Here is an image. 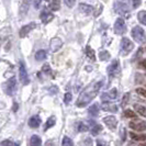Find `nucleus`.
<instances>
[{"mask_svg": "<svg viewBox=\"0 0 146 146\" xmlns=\"http://www.w3.org/2000/svg\"><path fill=\"white\" fill-rule=\"evenodd\" d=\"M102 84H103L102 81H98V82H95V84L90 85L87 89H85V90L81 92V95L79 96V98L77 99L76 106H77L78 108H84V107H86L89 102H91L96 98V96L98 95V92H99L100 88L102 86Z\"/></svg>", "mask_w": 146, "mask_h": 146, "instance_id": "1", "label": "nucleus"}, {"mask_svg": "<svg viewBox=\"0 0 146 146\" xmlns=\"http://www.w3.org/2000/svg\"><path fill=\"white\" fill-rule=\"evenodd\" d=\"M114 11L117 15H122L126 19L130 18V9L127 7V5L122 2V1H115L114 2Z\"/></svg>", "mask_w": 146, "mask_h": 146, "instance_id": "2", "label": "nucleus"}, {"mask_svg": "<svg viewBox=\"0 0 146 146\" xmlns=\"http://www.w3.org/2000/svg\"><path fill=\"white\" fill-rule=\"evenodd\" d=\"M132 37L139 44L145 43V31L141 27H134L132 29Z\"/></svg>", "mask_w": 146, "mask_h": 146, "instance_id": "3", "label": "nucleus"}, {"mask_svg": "<svg viewBox=\"0 0 146 146\" xmlns=\"http://www.w3.org/2000/svg\"><path fill=\"white\" fill-rule=\"evenodd\" d=\"M134 48V43L132 42L130 38L127 37H123L121 41V55L122 56H126L129 55Z\"/></svg>", "mask_w": 146, "mask_h": 146, "instance_id": "4", "label": "nucleus"}, {"mask_svg": "<svg viewBox=\"0 0 146 146\" xmlns=\"http://www.w3.org/2000/svg\"><path fill=\"white\" fill-rule=\"evenodd\" d=\"M107 72H108V75L110 76V78H115L117 77L120 73H121V66H120V63L117 59H114L107 68Z\"/></svg>", "mask_w": 146, "mask_h": 146, "instance_id": "5", "label": "nucleus"}, {"mask_svg": "<svg viewBox=\"0 0 146 146\" xmlns=\"http://www.w3.org/2000/svg\"><path fill=\"white\" fill-rule=\"evenodd\" d=\"M3 90L8 96H15L17 92V80L15 77H11L6 84H3Z\"/></svg>", "mask_w": 146, "mask_h": 146, "instance_id": "6", "label": "nucleus"}, {"mask_svg": "<svg viewBox=\"0 0 146 146\" xmlns=\"http://www.w3.org/2000/svg\"><path fill=\"white\" fill-rule=\"evenodd\" d=\"M114 33L115 34H123L126 31V24H125V21L123 18H117L115 23H114Z\"/></svg>", "mask_w": 146, "mask_h": 146, "instance_id": "7", "label": "nucleus"}, {"mask_svg": "<svg viewBox=\"0 0 146 146\" xmlns=\"http://www.w3.org/2000/svg\"><path fill=\"white\" fill-rule=\"evenodd\" d=\"M19 77H20V81L25 86V85H29L30 79H29V75L28 72L25 69V66L23 64V62H20V67H19Z\"/></svg>", "mask_w": 146, "mask_h": 146, "instance_id": "8", "label": "nucleus"}, {"mask_svg": "<svg viewBox=\"0 0 146 146\" xmlns=\"http://www.w3.org/2000/svg\"><path fill=\"white\" fill-rule=\"evenodd\" d=\"M36 28V23L35 22H30L29 24H25L24 27H22V29L20 30V32H19V35L20 37H25L28 34H29L30 32L32 31V30H34Z\"/></svg>", "mask_w": 146, "mask_h": 146, "instance_id": "9", "label": "nucleus"}, {"mask_svg": "<svg viewBox=\"0 0 146 146\" xmlns=\"http://www.w3.org/2000/svg\"><path fill=\"white\" fill-rule=\"evenodd\" d=\"M130 127L135 132H144L146 130V122L145 121H131Z\"/></svg>", "mask_w": 146, "mask_h": 146, "instance_id": "10", "label": "nucleus"}, {"mask_svg": "<svg viewBox=\"0 0 146 146\" xmlns=\"http://www.w3.org/2000/svg\"><path fill=\"white\" fill-rule=\"evenodd\" d=\"M117 88H112L108 92H103L102 95H101V100L102 101H112V100H114L117 98Z\"/></svg>", "mask_w": 146, "mask_h": 146, "instance_id": "11", "label": "nucleus"}, {"mask_svg": "<svg viewBox=\"0 0 146 146\" xmlns=\"http://www.w3.org/2000/svg\"><path fill=\"white\" fill-rule=\"evenodd\" d=\"M63 46V41L59 37H53L50 42V50L53 53H56L59 51V48Z\"/></svg>", "mask_w": 146, "mask_h": 146, "instance_id": "12", "label": "nucleus"}, {"mask_svg": "<svg viewBox=\"0 0 146 146\" xmlns=\"http://www.w3.org/2000/svg\"><path fill=\"white\" fill-rule=\"evenodd\" d=\"M40 18H41V21L43 22L44 24H47V23H50L54 19V15L48 11L47 8H44L43 10H42V12H41Z\"/></svg>", "mask_w": 146, "mask_h": 146, "instance_id": "13", "label": "nucleus"}, {"mask_svg": "<svg viewBox=\"0 0 146 146\" xmlns=\"http://www.w3.org/2000/svg\"><path fill=\"white\" fill-rule=\"evenodd\" d=\"M102 121L104 122V124L109 127L110 130H114V129L117 127V117H113V115H108V117H103Z\"/></svg>", "mask_w": 146, "mask_h": 146, "instance_id": "14", "label": "nucleus"}, {"mask_svg": "<svg viewBox=\"0 0 146 146\" xmlns=\"http://www.w3.org/2000/svg\"><path fill=\"white\" fill-rule=\"evenodd\" d=\"M31 2H32V0H22L21 5H20V10H19V15H20L21 18H23L28 13Z\"/></svg>", "mask_w": 146, "mask_h": 146, "instance_id": "15", "label": "nucleus"}, {"mask_svg": "<svg viewBox=\"0 0 146 146\" xmlns=\"http://www.w3.org/2000/svg\"><path fill=\"white\" fill-rule=\"evenodd\" d=\"M79 10H80L81 13H84L85 15H89L94 12V7L90 5H87V3H80Z\"/></svg>", "mask_w": 146, "mask_h": 146, "instance_id": "16", "label": "nucleus"}, {"mask_svg": "<svg viewBox=\"0 0 146 146\" xmlns=\"http://www.w3.org/2000/svg\"><path fill=\"white\" fill-rule=\"evenodd\" d=\"M41 117L38 115H33L32 117H30L29 120V126L32 129H37L41 125Z\"/></svg>", "mask_w": 146, "mask_h": 146, "instance_id": "17", "label": "nucleus"}, {"mask_svg": "<svg viewBox=\"0 0 146 146\" xmlns=\"http://www.w3.org/2000/svg\"><path fill=\"white\" fill-rule=\"evenodd\" d=\"M101 109L108 112H117V107L114 103H110V101H104V103L101 106Z\"/></svg>", "mask_w": 146, "mask_h": 146, "instance_id": "18", "label": "nucleus"}, {"mask_svg": "<svg viewBox=\"0 0 146 146\" xmlns=\"http://www.w3.org/2000/svg\"><path fill=\"white\" fill-rule=\"evenodd\" d=\"M88 112H89V115H91V117H97L98 113H99V106H98V103H94L91 107H89Z\"/></svg>", "mask_w": 146, "mask_h": 146, "instance_id": "19", "label": "nucleus"}, {"mask_svg": "<svg viewBox=\"0 0 146 146\" xmlns=\"http://www.w3.org/2000/svg\"><path fill=\"white\" fill-rule=\"evenodd\" d=\"M48 8L51 9L52 11H58L60 9V1L59 0H51Z\"/></svg>", "mask_w": 146, "mask_h": 146, "instance_id": "20", "label": "nucleus"}, {"mask_svg": "<svg viewBox=\"0 0 146 146\" xmlns=\"http://www.w3.org/2000/svg\"><path fill=\"white\" fill-rule=\"evenodd\" d=\"M42 144V139L38 135H32L30 139V145L32 146H40Z\"/></svg>", "mask_w": 146, "mask_h": 146, "instance_id": "21", "label": "nucleus"}, {"mask_svg": "<svg viewBox=\"0 0 146 146\" xmlns=\"http://www.w3.org/2000/svg\"><path fill=\"white\" fill-rule=\"evenodd\" d=\"M85 53H86V55H87L88 58L90 59V60H92V62H95L96 60V53H95V51L90 47V46H87V47H86Z\"/></svg>", "mask_w": 146, "mask_h": 146, "instance_id": "22", "label": "nucleus"}, {"mask_svg": "<svg viewBox=\"0 0 146 146\" xmlns=\"http://www.w3.org/2000/svg\"><path fill=\"white\" fill-rule=\"evenodd\" d=\"M134 110L137 112V113H139L142 117H146V109L144 106H141V104H134Z\"/></svg>", "mask_w": 146, "mask_h": 146, "instance_id": "23", "label": "nucleus"}, {"mask_svg": "<svg viewBox=\"0 0 146 146\" xmlns=\"http://www.w3.org/2000/svg\"><path fill=\"white\" fill-rule=\"evenodd\" d=\"M46 55H47V53L45 50H40L35 53V59L36 60H43V59L46 58Z\"/></svg>", "mask_w": 146, "mask_h": 146, "instance_id": "24", "label": "nucleus"}, {"mask_svg": "<svg viewBox=\"0 0 146 146\" xmlns=\"http://www.w3.org/2000/svg\"><path fill=\"white\" fill-rule=\"evenodd\" d=\"M90 130H91V134L96 136V135H98L100 132L102 131V126H101L100 124H95V123H94Z\"/></svg>", "mask_w": 146, "mask_h": 146, "instance_id": "25", "label": "nucleus"}, {"mask_svg": "<svg viewBox=\"0 0 146 146\" xmlns=\"http://www.w3.org/2000/svg\"><path fill=\"white\" fill-rule=\"evenodd\" d=\"M137 19H139V21L141 24L145 25L146 24V12H145V10H142V11H139V13H137Z\"/></svg>", "mask_w": 146, "mask_h": 146, "instance_id": "26", "label": "nucleus"}, {"mask_svg": "<svg viewBox=\"0 0 146 146\" xmlns=\"http://www.w3.org/2000/svg\"><path fill=\"white\" fill-rule=\"evenodd\" d=\"M110 57H111V55H110V53L108 51H106V50H103V51H100L99 53V58L101 59V60H109Z\"/></svg>", "mask_w": 146, "mask_h": 146, "instance_id": "27", "label": "nucleus"}, {"mask_svg": "<svg viewBox=\"0 0 146 146\" xmlns=\"http://www.w3.org/2000/svg\"><path fill=\"white\" fill-rule=\"evenodd\" d=\"M89 130V124L85 122H79L77 124V131L78 132H86Z\"/></svg>", "mask_w": 146, "mask_h": 146, "instance_id": "28", "label": "nucleus"}, {"mask_svg": "<svg viewBox=\"0 0 146 146\" xmlns=\"http://www.w3.org/2000/svg\"><path fill=\"white\" fill-rule=\"evenodd\" d=\"M124 117H129V119H137V114H136L134 111L127 109V110H125L124 111Z\"/></svg>", "mask_w": 146, "mask_h": 146, "instance_id": "29", "label": "nucleus"}, {"mask_svg": "<svg viewBox=\"0 0 146 146\" xmlns=\"http://www.w3.org/2000/svg\"><path fill=\"white\" fill-rule=\"evenodd\" d=\"M55 123H56V117H48V120H47V122H46V125H45V130H47V129H50L52 126H54Z\"/></svg>", "mask_w": 146, "mask_h": 146, "instance_id": "30", "label": "nucleus"}, {"mask_svg": "<svg viewBox=\"0 0 146 146\" xmlns=\"http://www.w3.org/2000/svg\"><path fill=\"white\" fill-rule=\"evenodd\" d=\"M130 136H131L134 141H145L146 139V136L144 134H143V135H137V134H135V133H130Z\"/></svg>", "mask_w": 146, "mask_h": 146, "instance_id": "31", "label": "nucleus"}, {"mask_svg": "<svg viewBox=\"0 0 146 146\" xmlns=\"http://www.w3.org/2000/svg\"><path fill=\"white\" fill-rule=\"evenodd\" d=\"M135 82L136 84H144L145 82V76L141 75V74H136L135 75Z\"/></svg>", "mask_w": 146, "mask_h": 146, "instance_id": "32", "label": "nucleus"}, {"mask_svg": "<svg viewBox=\"0 0 146 146\" xmlns=\"http://www.w3.org/2000/svg\"><path fill=\"white\" fill-rule=\"evenodd\" d=\"M74 143L73 141L69 139L68 136H64V139H63V142H62V145L63 146H72Z\"/></svg>", "mask_w": 146, "mask_h": 146, "instance_id": "33", "label": "nucleus"}, {"mask_svg": "<svg viewBox=\"0 0 146 146\" xmlns=\"http://www.w3.org/2000/svg\"><path fill=\"white\" fill-rule=\"evenodd\" d=\"M129 100H130V94L129 92H126L124 95V97L122 98V101H121V106L122 107H125L127 103H129Z\"/></svg>", "mask_w": 146, "mask_h": 146, "instance_id": "34", "label": "nucleus"}, {"mask_svg": "<svg viewBox=\"0 0 146 146\" xmlns=\"http://www.w3.org/2000/svg\"><path fill=\"white\" fill-rule=\"evenodd\" d=\"M72 99H73V95L70 94V92H66L65 94V99H64V101L66 103H69L72 101Z\"/></svg>", "mask_w": 146, "mask_h": 146, "instance_id": "35", "label": "nucleus"}, {"mask_svg": "<svg viewBox=\"0 0 146 146\" xmlns=\"http://www.w3.org/2000/svg\"><path fill=\"white\" fill-rule=\"evenodd\" d=\"M65 1V5L68 8H73L76 3V0H64Z\"/></svg>", "mask_w": 146, "mask_h": 146, "instance_id": "36", "label": "nucleus"}, {"mask_svg": "<svg viewBox=\"0 0 146 146\" xmlns=\"http://www.w3.org/2000/svg\"><path fill=\"white\" fill-rule=\"evenodd\" d=\"M43 72L45 74H47V75H50V74L52 73V69L48 64H45V65L43 66Z\"/></svg>", "mask_w": 146, "mask_h": 146, "instance_id": "37", "label": "nucleus"}, {"mask_svg": "<svg viewBox=\"0 0 146 146\" xmlns=\"http://www.w3.org/2000/svg\"><path fill=\"white\" fill-rule=\"evenodd\" d=\"M1 145L3 146H13V145H17V143H13V142H11V141H9V139H7V141H3V142H1Z\"/></svg>", "mask_w": 146, "mask_h": 146, "instance_id": "38", "label": "nucleus"}, {"mask_svg": "<svg viewBox=\"0 0 146 146\" xmlns=\"http://www.w3.org/2000/svg\"><path fill=\"white\" fill-rule=\"evenodd\" d=\"M136 92H137L139 95L143 96V97H146V90L144 88H137V89H136Z\"/></svg>", "mask_w": 146, "mask_h": 146, "instance_id": "39", "label": "nucleus"}, {"mask_svg": "<svg viewBox=\"0 0 146 146\" xmlns=\"http://www.w3.org/2000/svg\"><path fill=\"white\" fill-rule=\"evenodd\" d=\"M131 1H132V7L134 8V9H136L137 7H139L141 0H131Z\"/></svg>", "mask_w": 146, "mask_h": 146, "instance_id": "40", "label": "nucleus"}, {"mask_svg": "<svg viewBox=\"0 0 146 146\" xmlns=\"http://www.w3.org/2000/svg\"><path fill=\"white\" fill-rule=\"evenodd\" d=\"M41 2H42V0H33V6L35 9H38L40 6H41Z\"/></svg>", "mask_w": 146, "mask_h": 146, "instance_id": "41", "label": "nucleus"}, {"mask_svg": "<svg viewBox=\"0 0 146 146\" xmlns=\"http://www.w3.org/2000/svg\"><path fill=\"white\" fill-rule=\"evenodd\" d=\"M50 92H51L52 95L56 94V92H57V88H56V87H52V88H50Z\"/></svg>", "mask_w": 146, "mask_h": 146, "instance_id": "42", "label": "nucleus"}, {"mask_svg": "<svg viewBox=\"0 0 146 146\" xmlns=\"http://www.w3.org/2000/svg\"><path fill=\"white\" fill-rule=\"evenodd\" d=\"M18 108H19V106H18V102H13V108H12V111H13V112H15V111L18 110Z\"/></svg>", "mask_w": 146, "mask_h": 146, "instance_id": "43", "label": "nucleus"}, {"mask_svg": "<svg viewBox=\"0 0 146 146\" xmlns=\"http://www.w3.org/2000/svg\"><path fill=\"white\" fill-rule=\"evenodd\" d=\"M139 65L142 66V68H143V69H145V60L143 59V60L141 62V64H139Z\"/></svg>", "mask_w": 146, "mask_h": 146, "instance_id": "44", "label": "nucleus"}, {"mask_svg": "<svg viewBox=\"0 0 146 146\" xmlns=\"http://www.w3.org/2000/svg\"><path fill=\"white\" fill-rule=\"evenodd\" d=\"M98 145H106V143L104 142H100V141H98V143H97Z\"/></svg>", "mask_w": 146, "mask_h": 146, "instance_id": "45", "label": "nucleus"}, {"mask_svg": "<svg viewBox=\"0 0 146 146\" xmlns=\"http://www.w3.org/2000/svg\"><path fill=\"white\" fill-rule=\"evenodd\" d=\"M46 1H51V0H46Z\"/></svg>", "mask_w": 146, "mask_h": 146, "instance_id": "46", "label": "nucleus"}]
</instances>
